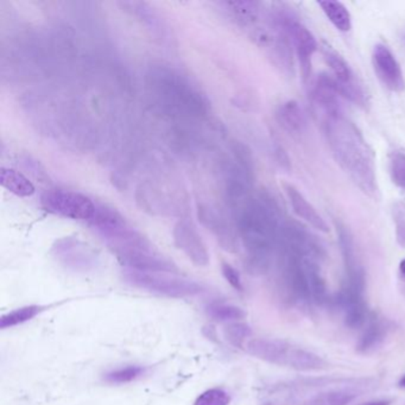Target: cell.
<instances>
[{"mask_svg":"<svg viewBox=\"0 0 405 405\" xmlns=\"http://www.w3.org/2000/svg\"><path fill=\"white\" fill-rule=\"evenodd\" d=\"M276 254L279 296L284 303L300 309L328 303L330 295L321 266L325 250L303 225L293 220L282 222Z\"/></svg>","mask_w":405,"mask_h":405,"instance_id":"obj_1","label":"cell"},{"mask_svg":"<svg viewBox=\"0 0 405 405\" xmlns=\"http://www.w3.org/2000/svg\"><path fill=\"white\" fill-rule=\"evenodd\" d=\"M230 206L234 214L237 233L245 250L247 269L254 275H263L270 269L277 254L282 225L277 203L266 193H259Z\"/></svg>","mask_w":405,"mask_h":405,"instance_id":"obj_2","label":"cell"},{"mask_svg":"<svg viewBox=\"0 0 405 405\" xmlns=\"http://www.w3.org/2000/svg\"><path fill=\"white\" fill-rule=\"evenodd\" d=\"M322 127L339 167L364 194L376 195L378 185L374 153L358 126L341 111L322 117Z\"/></svg>","mask_w":405,"mask_h":405,"instance_id":"obj_3","label":"cell"},{"mask_svg":"<svg viewBox=\"0 0 405 405\" xmlns=\"http://www.w3.org/2000/svg\"><path fill=\"white\" fill-rule=\"evenodd\" d=\"M148 87L171 109L185 116L200 117L208 111L205 95L192 81L175 69L157 65L148 74Z\"/></svg>","mask_w":405,"mask_h":405,"instance_id":"obj_4","label":"cell"},{"mask_svg":"<svg viewBox=\"0 0 405 405\" xmlns=\"http://www.w3.org/2000/svg\"><path fill=\"white\" fill-rule=\"evenodd\" d=\"M247 351L263 362L297 371H321L328 367L326 360L314 352L282 339H250L247 342Z\"/></svg>","mask_w":405,"mask_h":405,"instance_id":"obj_5","label":"cell"},{"mask_svg":"<svg viewBox=\"0 0 405 405\" xmlns=\"http://www.w3.org/2000/svg\"><path fill=\"white\" fill-rule=\"evenodd\" d=\"M123 276L125 282L134 288L171 298L194 297L205 290L202 284L178 274L136 271L126 269Z\"/></svg>","mask_w":405,"mask_h":405,"instance_id":"obj_6","label":"cell"},{"mask_svg":"<svg viewBox=\"0 0 405 405\" xmlns=\"http://www.w3.org/2000/svg\"><path fill=\"white\" fill-rule=\"evenodd\" d=\"M272 19L283 26L293 43V51L300 63L301 74L304 81L310 77L313 56L318 51V40L310 30L298 21L296 16L288 9L277 6L270 12Z\"/></svg>","mask_w":405,"mask_h":405,"instance_id":"obj_7","label":"cell"},{"mask_svg":"<svg viewBox=\"0 0 405 405\" xmlns=\"http://www.w3.org/2000/svg\"><path fill=\"white\" fill-rule=\"evenodd\" d=\"M40 205L49 213L77 221L94 217L97 203L82 193L65 189H50L40 196Z\"/></svg>","mask_w":405,"mask_h":405,"instance_id":"obj_8","label":"cell"},{"mask_svg":"<svg viewBox=\"0 0 405 405\" xmlns=\"http://www.w3.org/2000/svg\"><path fill=\"white\" fill-rule=\"evenodd\" d=\"M322 54L330 69V76L333 79L341 98L347 99L355 105H367V97L358 77L351 68V65L345 61L344 58L338 54L328 45L322 48Z\"/></svg>","mask_w":405,"mask_h":405,"instance_id":"obj_9","label":"cell"},{"mask_svg":"<svg viewBox=\"0 0 405 405\" xmlns=\"http://www.w3.org/2000/svg\"><path fill=\"white\" fill-rule=\"evenodd\" d=\"M53 254L65 268L72 271H91L97 266L98 258L94 251L75 238H62L55 242Z\"/></svg>","mask_w":405,"mask_h":405,"instance_id":"obj_10","label":"cell"},{"mask_svg":"<svg viewBox=\"0 0 405 405\" xmlns=\"http://www.w3.org/2000/svg\"><path fill=\"white\" fill-rule=\"evenodd\" d=\"M173 237L176 247L185 254L193 264L200 268L210 264V252L195 225L188 220L178 221L173 230Z\"/></svg>","mask_w":405,"mask_h":405,"instance_id":"obj_11","label":"cell"},{"mask_svg":"<svg viewBox=\"0 0 405 405\" xmlns=\"http://www.w3.org/2000/svg\"><path fill=\"white\" fill-rule=\"evenodd\" d=\"M372 63L374 72L382 84L394 93H401L405 90L404 74L390 48L378 43L373 48Z\"/></svg>","mask_w":405,"mask_h":405,"instance_id":"obj_12","label":"cell"},{"mask_svg":"<svg viewBox=\"0 0 405 405\" xmlns=\"http://www.w3.org/2000/svg\"><path fill=\"white\" fill-rule=\"evenodd\" d=\"M199 220L208 231L213 233L217 244L228 252L238 250V233L228 224L226 217L208 205H199L198 208Z\"/></svg>","mask_w":405,"mask_h":405,"instance_id":"obj_13","label":"cell"},{"mask_svg":"<svg viewBox=\"0 0 405 405\" xmlns=\"http://www.w3.org/2000/svg\"><path fill=\"white\" fill-rule=\"evenodd\" d=\"M284 192H286V198L289 200L290 206L293 208V213L296 214L297 217L318 231L323 232V233L330 232V227H328V224L325 220V217L318 213L316 208L311 205L310 201H308L307 198L296 187L286 183Z\"/></svg>","mask_w":405,"mask_h":405,"instance_id":"obj_14","label":"cell"},{"mask_svg":"<svg viewBox=\"0 0 405 405\" xmlns=\"http://www.w3.org/2000/svg\"><path fill=\"white\" fill-rule=\"evenodd\" d=\"M276 119L279 126L293 138H301L307 132V118L303 109L295 100H288L279 106Z\"/></svg>","mask_w":405,"mask_h":405,"instance_id":"obj_15","label":"cell"},{"mask_svg":"<svg viewBox=\"0 0 405 405\" xmlns=\"http://www.w3.org/2000/svg\"><path fill=\"white\" fill-rule=\"evenodd\" d=\"M390 322L387 318H379L373 313L366 326L362 330V335L359 338L357 350L362 355H369L376 351L383 345L390 332Z\"/></svg>","mask_w":405,"mask_h":405,"instance_id":"obj_16","label":"cell"},{"mask_svg":"<svg viewBox=\"0 0 405 405\" xmlns=\"http://www.w3.org/2000/svg\"><path fill=\"white\" fill-rule=\"evenodd\" d=\"M0 183L5 189H8L9 192L19 198H30L36 192L35 185L29 178L22 173L10 168H1Z\"/></svg>","mask_w":405,"mask_h":405,"instance_id":"obj_17","label":"cell"},{"mask_svg":"<svg viewBox=\"0 0 405 405\" xmlns=\"http://www.w3.org/2000/svg\"><path fill=\"white\" fill-rule=\"evenodd\" d=\"M318 5L328 21L335 26V29L342 33H348L352 29L351 14L342 3L326 0V1H320Z\"/></svg>","mask_w":405,"mask_h":405,"instance_id":"obj_18","label":"cell"},{"mask_svg":"<svg viewBox=\"0 0 405 405\" xmlns=\"http://www.w3.org/2000/svg\"><path fill=\"white\" fill-rule=\"evenodd\" d=\"M222 5L225 10L231 12L233 18L242 26H252L261 16V4L256 1H228Z\"/></svg>","mask_w":405,"mask_h":405,"instance_id":"obj_19","label":"cell"},{"mask_svg":"<svg viewBox=\"0 0 405 405\" xmlns=\"http://www.w3.org/2000/svg\"><path fill=\"white\" fill-rule=\"evenodd\" d=\"M355 397H358V394L355 391L339 389L316 394L303 405H347Z\"/></svg>","mask_w":405,"mask_h":405,"instance_id":"obj_20","label":"cell"},{"mask_svg":"<svg viewBox=\"0 0 405 405\" xmlns=\"http://www.w3.org/2000/svg\"><path fill=\"white\" fill-rule=\"evenodd\" d=\"M206 310L210 318L220 322H238L247 316V313L242 308L221 302L208 304Z\"/></svg>","mask_w":405,"mask_h":405,"instance_id":"obj_21","label":"cell"},{"mask_svg":"<svg viewBox=\"0 0 405 405\" xmlns=\"http://www.w3.org/2000/svg\"><path fill=\"white\" fill-rule=\"evenodd\" d=\"M42 308L38 306H26V307L18 308L16 310L10 311L8 314L3 315L0 320V328L6 330L11 327L18 326L22 323L33 320L36 315L40 314Z\"/></svg>","mask_w":405,"mask_h":405,"instance_id":"obj_22","label":"cell"},{"mask_svg":"<svg viewBox=\"0 0 405 405\" xmlns=\"http://www.w3.org/2000/svg\"><path fill=\"white\" fill-rule=\"evenodd\" d=\"M252 335L250 326L242 322H232L224 328V337L234 347H242Z\"/></svg>","mask_w":405,"mask_h":405,"instance_id":"obj_23","label":"cell"},{"mask_svg":"<svg viewBox=\"0 0 405 405\" xmlns=\"http://www.w3.org/2000/svg\"><path fill=\"white\" fill-rule=\"evenodd\" d=\"M389 171H390L391 180L398 188L405 192V152H392L389 159Z\"/></svg>","mask_w":405,"mask_h":405,"instance_id":"obj_24","label":"cell"},{"mask_svg":"<svg viewBox=\"0 0 405 405\" xmlns=\"http://www.w3.org/2000/svg\"><path fill=\"white\" fill-rule=\"evenodd\" d=\"M144 369L141 366L131 365L113 369L105 376V380L111 384H126L143 376Z\"/></svg>","mask_w":405,"mask_h":405,"instance_id":"obj_25","label":"cell"},{"mask_svg":"<svg viewBox=\"0 0 405 405\" xmlns=\"http://www.w3.org/2000/svg\"><path fill=\"white\" fill-rule=\"evenodd\" d=\"M391 215L394 221V235L399 247L405 249V202L397 201L392 205Z\"/></svg>","mask_w":405,"mask_h":405,"instance_id":"obj_26","label":"cell"},{"mask_svg":"<svg viewBox=\"0 0 405 405\" xmlns=\"http://www.w3.org/2000/svg\"><path fill=\"white\" fill-rule=\"evenodd\" d=\"M230 403L231 396L227 391L220 387H213L200 394L194 405H230Z\"/></svg>","mask_w":405,"mask_h":405,"instance_id":"obj_27","label":"cell"},{"mask_svg":"<svg viewBox=\"0 0 405 405\" xmlns=\"http://www.w3.org/2000/svg\"><path fill=\"white\" fill-rule=\"evenodd\" d=\"M221 271H222L225 279L230 283V286H231L232 288H234V289L238 290V291H242V290H244L242 276H240L238 270H237L234 266H232V265L228 264V263H222V264H221Z\"/></svg>","mask_w":405,"mask_h":405,"instance_id":"obj_28","label":"cell"},{"mask_svg":"<svg viewBox=\"0 0 405 405\" xmlns=\"http://www.w3.org/2000/svg\"><path fill=\"white\" fill-rule=\"evenodd\" d=\"M391 401L389 399H374V401H366L360 405H390Z\"/></svg>","mask_w":405,"mask_h":405,"instance_id":"obj_29","label":"cell"},{"mask_svg":"<svg viewBox=\"0 0 405 405\" xmlns=\"http://www.w3.org/2000/svg\"><path fill=\"white\" fill-rule=\"evenodd\" d=\"M398 271H399V279H401V283L405 284V259L399 263V268H398Z\"/></svg>","mask_w":405,"mask_h":405,"instance_id":"obj_30","label":"cell"},{"mask_svg":"<svg viewBox=\"0 0 405 405\" xmlns=\"http://www.w3.org/2000/svg\"><path fill=\"white\" fill-rule=\"evenodd\" d=\"M398 387L405 389V374L401 377V379L398 382Z\"/></svg>","mask_w":405,"mask_h":405,"instance_id":"obj_31","label":"cell"},{"mask_svg":"<svg viewBox=\"0 0 405 405\" xmlns=\"http://www.w3.org/2000/svg\"><path fill=\"white\" fill-rule=\"evenodd\" d=\"M401 40H403V42H404L405 44V33H403V36H401Z\"/></svg>","mask_w":405,"mask_h":405,"instance_id":"obj_32","label":"cell"},{"mask_svg":"<svg viewBox=\"0 0 405 405\" xmlns=\"http://www.w3.org/2000/svg\"><path fill=\"white\" fill-rule=\"evenodd\" d=\"M263 405H271V404H270V403H266V404H263Z\"/></svg>","mask_w":405,"mask_h":405,"instance_id":"obj_33","label":"cell"}]
</instances>
